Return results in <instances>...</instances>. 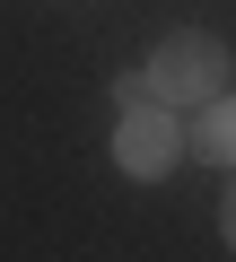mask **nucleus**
Listing matches in <instances>:
<instances>
[{
  "instance_id": "nucleus-2",
  "label": "nucleus",
  "mask_w": 236,
  "mask_h": 262,
  "mask_svg": "<svg viewBox=\"0 0 236 262\" xmlns=\"http://www.w3.org/2000/svg\"><path fill=\"white\" fill-rule=\"evenodd\" d=\"M175 122H166V105L149 96V105H132L123 114V131H114V158H123V175H166L175 166Z\"/></svg>"
},
{
  "instance_id": "nucleus-1",
  "label": "nucleus",
  "mask_w": 236,
  "mask_h": 262,
  "mask_svg": "<svg viewBox=\"0 0 236 262\" xmlns=\"http://www.w3.org/2000/svg\"><path fill=\"white\" fill-rule=\"evenodd\" d=\"M219 79H227V53H219L210 35H166L158 61H149V88H158L166 105H210Z\"/></svg>"
},
{
  "instance_id": "nucleus-3",
  "label": "nucleus",
  "mask_w": 236,
  "mask_h": 262,
  "mask_svg": "<svg viewBox=\"0 0 236 262\" xmlns=\"http://www.w3.org/2000/svg\"><path fill=\"white\" fill-rule=\"evenodd\" d=\"M201 158H219V166H236V105H201Z\"/></svg>"
},
{
  "instance_id": "nucleus-4",
  "label": "nucleus",
  "mask_w": 236,
  "mask_h": 262,
  "mask_svg": "<svg viewBox=\"0 0 236 262\" xmlns=\"http://www.w3.org/2000/svg\"><path fill=\"white\" fill-rule=\"evenodd\" d=\"M219 227H227V245H236V184H227V210H219Z\"/></svg>"
}]
</instances>
